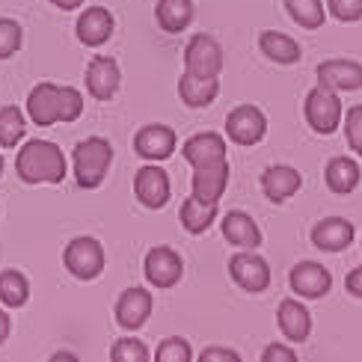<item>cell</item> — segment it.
<instances>
[{"instance_id": "1", "label": "cell", "mask_w": 362, "mask_h": 362, "mask_svg": "<svg viewBox=\"0 0 362 362\" xmlns=\"http://www.w3.org/2000/svg\"><path fill=\"white\" fill-rule=\"evenodd\" d=\"M83 113V95L74 86H57L45 81L30 89L27 95V116L39 128H48L54 122H74Z\"/></svg>"}, {"instance_id": "2", "label": "cell", "mask_w": 362, "mask_h": 362, "mask_svg": "<svg viewBox=\"0 0 362 362\" xmlns=\"http://www.w3.org/2000/svg\"><path fill=\"white\" fill-rule=\"evenodd\" d=\"M15 173L24 185H59L69 175V163L57 143L30 140L15 155Z\"/></svg>"}, {"instance_id": "3", "label": "cell", "mask_w": 362, "mask_h": 362, "mask_svg": "<svg viewBox=\"0 0 362 362\" xmlns=\"http://www.w3.org/2000/svg\"><path fill=\"white\" fill-rule=\"evenodd\" d=\"M71 163H74V181H78V187L95 190L107 178V170L113 163V146L104 137H86L74 146Z\"/></svg>"}, {"instance_id": "4", "label": "cell", "mask_w": 362, "mask_h": 362, "mask_svg": "<svg viewBox=\"0 0 362 362\" xmlns=\"http://www.w3.org/2000/svg\"><path fill=\"white\" fill-rule=\"evenodd\" d=\"M303 113H306V122H309V128L315 134H333L341 125V119H344L339 93L336 89H329V86H321V83L306 95Z\"/></svg>"}, {"instance_id": "5", "label": "cell", "mask_w": 362, "mask_h": 362, "mask_svg": "<svg viewBox=\"0 0 362 362\" xmlns=\"http://www.w3.org/2000/svg\"><path fill=\"white\" fill-rule=\"evenodd\" d=\"M63 264H66V270L74 279L89 282V279L101 276V270H104V247L98 244L95 238L81 235V238H74V240L66 244Z\"/></svg>"}, {"instance_id": "6", "label": "cell", "mask_w": 362, "mask_h": 362, "mask_svg": "<svg viewBox=\"0 0 362 362\" xmlns=\"http://www.w3.org/2000/svg\"><path fill=\"white\" fill-rule=\"evenodd\" d=\"M185 71L199 78H217L223 71V48L214 36H193L185 48Z\"/></svg>"}, {"instance_id": "7", "label": "cell", "mask_w": 362, "mask_h": 362, "mask_svg": "<svg viewBox=\"0 0 362 362\" xmlns=\"http://www.w3.org/2000/svg\"><path fill=\"white\" fill-rule=\"evenodd\" d=\"M143 274H146L148 285H155V288H173V285L181 282L185 262H181V255L170 247H152L146 252Z\"/></svg>"}, {"instance_id": "8", "label": "cell", "mask_w": 362, "mask_h": 362, "mask_svg": "<svg viewBox=\"0 0 362 362\" xmlns=\"http://www.w3.org/2000/svg\"><path fill=\"white\" fill-rule=\"evenodd\" d=\"M226 134L229 140L238 146H255L262 143V137L267 134V119L259 107L252 104H240L229 116H226Z\"/></svg>"}, {"instance_id": "9", "label": "cell", "mask_w": 362, "mask_h": 362, "mask_svg": "<svg viewBox=\"0 0 362 362\" xmlns=\"http://www.w3.org/2000/svg\"><path fill=\"white\" fill-rule=\"evenodd\" d=\"M229 274H232V279L240 285V288L250 291V294H262V291H267V285H270V264L262 259V255H255L252 250H244V252L232 255Z\"/></svg>"}, {"instance_id": "10", "label": "cell", "mask_w": 362, "mask_h": 362, "mask_svg": "<svg viewBox=\"0 0 362 362\" xmlns=\"http://www.w3.org/2000/svg\"><path fill=\"white\" fill-rule=\"evenodd\" d=\"M134 196L140 199V205L146 208H163L170 202V175L163 173L158 163H146V167L137 170V175H134Z\"/></svg>"}, {"instance_id": "11", "label": "cell", "mask_w": 362, "mask_h": 362, "mask_svg": "<svg viewBox=\"0 0 362 362\" xmlns=\"http://www.w3.org/2000/svg\"><path fill=\"white\" fill-rule=\"evenodd\" d=\"M119 83H122V71L113 57L95 54L86 66V89L95 101H110L119 93Z\"/></svg>"}, {"instance_id": "12", "label": "cell", "mask_w": 362, "mask_h": 362, "mask_svg": "<svg viewBox=\"0 0 362 362\" xmlns=\"http://www.w3.org/2000/svg\"><path fill=\"white\" fill-rule=\"evenodd\" d=\"M291 291L303 300H321L329 294L333 288V276H329V270L318 262H300L291 267Z\"/></svg>"}, {"instance_id": "13", "label": "cell", "mask_w": 362, "mask_h": 362, "mask_svg": "<svg viewBox=\"0 0 362 362\" xmlns=\"http://www.w3.org/2000/svg\"><path fill=\"white\" fill-rule=\"evenodd\" d=\"M175 131L170 125H143L137 131V137H134V148H137V155L146 158V160H167L173 152H175Z\"/></svg>"}, {"instance_id": "14", "label": "cell", "mask_w": 362, "mask_h": 362, "mask_svg": "<svg viewBox=\"0 0 362 362\" xmlns=\"http://www.w3.org/2000/svg\"><path fill=\"white\" fill-rule=\"evenodd\" d=\"M226 187H229V160L193 167V196H196V199L220 205Z\"/></svg>"}, {"instance_id": "15", "label": "cell", "mask_w": 362, "mask_h": 362, "mask_svg": "<svg viewBox=\"0 0 362 362\" xmlns=\"http://www.w3.org/2000/svg\"><path fill=\"white\" fill-rule=\"evenodd\" d=\"M318 83L336 89V93L362 89V63H356V59H324L318 66Z\"/></svg>"}, {"instance_id": "16", "label": "cell", "mask_w": 362, "mask_h": 362, "mask_svg": "<svg viewBox=\"0 0 362 362\" xmlns=\"http://www.w3.org/2000/svg\"><path fill=\"white\" fill-rule=\"evenodd\" d=\"M152 315V294L146 288H128L116 300V324L122 329H140Z\"/></svg>"}, {"instance_id": "17", "label": "cell", "mask_w": 362, "mask_h": 362, "mask_svg": "<svg viewBox=\"0 0 362 362\" xmlns=\"http://www.w3.org/2000/svg\"><path fill=\"white\" fill-rule=\"evenodd\" d=\"M113 27H116V21H113L110 9L89 6L78 18V39L86 45V48H101V45L113 36Z\"/></svg>"}, {"instance_id": "18", "label": "cell", "mask_w": 362, "mask_h": 362, "mask_svg": "<svg viewBox=\"0 0 362 362\" xmlns=\"http://www.w3.org/2000/svg\"><path fill=\"white\" fill-rule=\"evenodd\" d=\"M312 244L324 252H341L354 244V226L351 220L341 217H327L312 226Z\"/></svg>"}, {"instance_id": "19", "label": "cell", "mask_w": 362, "mask_h": 362, "mask_svg": "<svg viewBox=\"0 0 362 362\" xmlns=\"http://www.w3.org/2000/svg\"><path fill=\"white\" fill-rule=\"evenodd\" d=\"M181 155L190 167H205V163H217L226 160V140L214 131H202V134H193L190 140H185L181 146Z\"/></svg>"}, {"instance_id": "20", "label": "cell", "mask_w": 362, "mask_h": 362, "mask_svg": "<svg viewBox=\"0 0 362 362\" xmlns=\"http://www.w3.org/2000/svg\"><path fill=\"white\" fill-rule=\"evenodd\" d=\"M300 185H303V178H300V173L294 167H285V163H276V167H267L262 173V190L270 202H288L291 196L300 190Z\"/></svg>"}, {"instance_id": "21", "label": "cell", "mask_w": 362, "mask_h": 362, "mask_svg": "<svg viewBox=\"0 0 362 362\" xmlns=\"http://www.w3.org/2000/svg\"><path fill=\"white\" fill-rule=\"evenodd\" d=\"M276 321H279L282 336L288 341H294V344L306 341L309 333H312V315L300 300H282L279 312H276Z\"/></svg>"}, {"instance_id": "22", "label": "cell", "mask_w": 362, "mask_h": 362, "mask_svg": "<svg viewBox=\"0 0 362 362\" xmlns=\"http://www.w3.org/2000/svg\"><path fill=\"white\" fill-rule=\"evenodd\" d=\"M223 238L229 240L232 247H240V250H255L262 244V229L255 226V220L244 211H229L223 217Z\"/></svg>"}, {"instance_id": "23", "label": "cell", "mask_w": 362, "mask_h": 362, "mask_svg": "<svg viewBox=\"0 0 362 362\" xmlns=\"http://www.w3.org/2000/svg\"><path fill=\"white\" fill-rule=\"evenodd\" d=\"M178 95L193 110L208 107V104L220 95V81L217 78H199V74L185 71L181 81H178Z\"/></svg>"}, {"instance_id": "24", "label": "cell", "mask_w": 362, "mask_h": 362, "mask_svg": "<svg viewBox=\"0 0 362 362\" xmlns=\"http://www.w3.org/2000/svg\"><path fill=\"white\" fill-rule=\"evenodd\" d=\"M259 51L274 59V63L279 66H291V63H300V57H303V51H300V45L291 39L279 33V30H264V33L259 36Z\"/></svg>"}, {"instance_id": "25", "label": "cell", "mask_w": 362, "mask_h": 362, "mask_svg": "<svg viewBox=\"0 0 362 362\" xmlns=\"http://www.w3.org/2000/svg\"><path fill=\"white\" fill-rule=\"evenodd\" d=\"M324 178H327V187L344 196V193H354L356 185H359V163L348 155H339L327 163V170H324Z\"/></svg>"}, {"instance_id": "26", "label": "cell", "mask_w": 362, "mask_h": 362, "mask_svg": "<svg viewBox=\"0 0 362 362\" xmlns=\"http://www.w3.org/2000/svg\"><path fill=\"white\" fill-rule=\"evenodd\" d=\"M217 220V202H202L196 196H187L181 202V226L190 235H202L211 229V223Z\"/></svg>"}, {"instance_id": "27", "label": "cell", "mask_w": 362, "mask_h": 362, "mask_svg": "<svg viewBox=\"0 0 362 362\" xmlns=\"http://www.w3.org/2000/svg\"><path fill=\"white\" fill-rule=\"evenodd\" d=\"M155 18L167 33H181L193 21V0H158Z\"/></svg>"}, {"instance_id": "28", "label": "cell", "mask_w": 362, "mask_h": 362, "mask_svg": "<svg viewBox=\"0 0 362 362\" xmlns=\"http://www.w3.org/2000/svg\"><path fill=\"white\" fill-rule=\"evenodd\" d=\"M30 297V282L21 270H4L0 274V303L9 309H21Z\"/></svg>"}, {"instance_id": "29", "label": "cell", "mask_w": 362, "mask_h": 362, "mask_svg": "<svg viewBox=\"0 0 362 362\" xmlns=\"http://www.w3.org/2000/svg\"><path fill=\"white\" fill-rule=\"evenodd\" d=\"M282 6L288 9V15L306 30H318L327 21V9L321 0H282Z\"/></svg>"}, {"instance_id": "30", "label": "cell", "mask_w": 362, "mask_h": 362, "mask_svg": "<svg viewBox=\"0 0 362 362\" xmlns=\"http://www.w3.org/2000/svg\"><path fill=\"white\" fill-rule=\"evenodd\" d=\"M24 131H27V122L18 107H12V104L0 107V148H15L24 140Z\"/></svg>"}, {"instance_id": "31", "label": "cell", "mask_w": 362, "mask_h": 362, "mask_svg": "<svg viewBox=\"0 0 362 362\" xmlns=\"http://www.w3.org/2000/svg\"><path fill=\"white\" fill-rule=\"evenodd\" d=\"M21 39H24V30H21L18 21L0 18V59H6V57H12V54H18Z\"/></svg>"}, {"instance_id": "32", "label": "cell", "mask_w": 362, "mask_h": 362, "mask_svg": "<svg viewBox=\"0 0 362 362\" xmlns=\"http://www.w3.org/2000/svg\"><path fill=\"white\" fill-rule=\"evenodd\" d=\"M110 356H113L116 362H146V359H148V348H146L140 339H119V341L113 344Z\"/></svg>"}, {"instance_id": "33", "label": "cell", "mask_w": 362, "mask_h": 362, "mask_svg": "<svg viewBox=\"0 0 362 362\" xmlns=\"http://www.w3.org/2000/svg\"><path fill=\"white\" fill-rule=\"evenodd\" d=\"M158 359L160 362H190L193 359V351H190V344L185 339L173 336V339H163L158 344Z\"/></svg>"}, {"instance_id": "34", "label": "cell", "mask_w": 362, "mask_h": 362, "mask_svg": "<svg viewBox=\"0 0 362 362\" xmlns=\"http://www.w3.org/2000/svg\"><path fill=\"white\" fill-rule=\"evenodd\" d=\"M341 122H344V137H348V146L362 158V104H354Z\"/></svg>"}, {"instance_id": "35", "label": "cell", "mask_w": 362, "mask_h": 362, "mask_svg": "<svg viewBox=\"0 0 362 362\" xmlns=\"http://www.w3.org/2000/svg\"><path fill=\"white\" fill-rule=\"evenodd\" d=\"M327 12L333 15L336 21L354 24L362 18V0H327Z\"/></svg>"}, {"instance_id": "36", "label": "cell", "mask_w": 362, "mask_h": 362, "mask_svg": "<svg viewBox=\"0 0 362 362\" xmlns=\"http://www.w3.org/2000/svg\"><path fill=\"white\" fill-rule=\"evenodd\" d=\"M297 359V351L288 348V344H267L262 351V362H294Z\"/></svg>"}, {"instance_id": "37", "label": "cell", "mask_w": 362, "mask_h": 362, "mask_svg": "<svg viewBox=\"0 0 362 362\" xmlns=\"http://www.w3.org/2000/svg\"><path fill=\"white\" fill-rule=\"evenodd\" d=\"M238 351H229V348H208L202 351V362H238Z\"/></svg>"}, {"instance_id": "38", "label": "cell", "mask_w": 362, "mask_h": 362, "mask_svg": "<svg viewBox=\"0 0 362 362\" xmlns=\"http://www.w3.org/2000/svg\"><path fill=\"white\" fill-rule=\"evenodd\" d=\"M344 288H348L354 297H362V264L354 267L348 274V279H344Z\"/></svg>"}, {"instance_id": "39", "label": "cell", "mask_w": 362, "mask_h": 362, "mask_svg": "<svg viewBox=\"0 0 362 362\" xmlns=\"http://www.w3.org/2000/svg\"><path fill=\"white\" fill-rule=\"evenodd\" d=\"M9 329H12V321H9V315L0 309V344H4L9 339Z\"/></svg>"}, {"instance_id": "40", "label": "cell", "mask_w": 362, "mask_h": 362, "mask_svg": "<svg viewBox=\"0 0 362 362\" xmlns=\"http://www.w3.org/2000/svg\"><path fill=\"white\" fill-rule=\"evenodd\" d=\"M54 6H59L63 12H71V9H78V6H83V0H51Z\"/></svg>"}, {"instance_id": "41", "label": "cell", "mask_w": 362, "mask_h": 362, "mask_svg": "<svg viewBox=\"0 0 362 362\" xmlns=\"http://www.w3.org/2000/svg\"><path fill=\"white\" fill-rule=\"evenodd\" d=\"M0 173H4V155H0Z\"/></svg>"}]
</instances>
